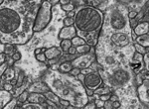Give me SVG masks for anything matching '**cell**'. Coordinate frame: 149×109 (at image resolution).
<instances>
[{
    "label": "cell",
    "instance_id": "cell-1",
    "mask_svg": "<svg viewBox=\"0 0 149 109\" xmlns=\"http://www.w3.org/2000/svg\"><path fill=\"white\" fill-rule=\"evenodd\" d=\"M33 24L17 9L0 7V41L3 44H26L33 36Z\"/></svg>",
    "mask_w": 149,
    "mask_h": 109
},
{
    "label": "cell",
    "instance_id": "cell-2",
    "mask_svg": "<svg viewBox=\"0 0 149 109\" xmlns=\"http://www.w3.org/2000/svg\"><path fill=\"white\" fill-rule=\"evenodd\" d=\"M44 81L60 98L67 99L76 108H84L89 102L84 83L70 74L51 69L45 74Z\"/></svg>",
    "mask_w": 149,
    "mask_h": 109
},
{
    "label": "cell",
    "instance_id": "cell-3",
    "mask_svg": "<svg viewBox=\"0 0 149 109\" xmlns=\"http://www.w3.org/2000/svg\"><path fill=\"white\" fill-rule=\"evenodd\" d=\"M74 26L77 35L86 39L87 37H100L104 23V13L93 6H81L74 16Z\"/></svg>",
    "mask_w": 149,
    "mask_h": 109
},
{
    "label": "cell",
    "instance_id": "cell-4",
    "mask_svg": "<svg viewBox=\"0 0 149 109\" xmlns=\"http://www.w3.org/2000/svg\"><path fill=\"white\" fill-rule=\"evenodd\" d=\"M128 12L123 8V10L119 6L109 8L104 16V23L107 24L106 28L102 27L100 33H105L111 29L113 32H126L131 34V28L129 26V19H128Z\"/></svg>",
    "mask_w": 149,
    "mask_h": 109
},
{
    "label": "cell",
    "instance_id": "cell-5",
    "mask_svg": "<svg viewBox=\"0 0 149 109\" xmlns=\"http://www.w3.org/2000/svg\"><path fill=\"white\" fill-rule=\"evenodd\" d=\"M106 74V81L108 82L109 86L117 90L126 87L130 81L133 80L135 74L128 65H119L117 67L111 69V72H107Z\"/></svg>",
    "mask_w": 149,
    "mask_h": 109
},
{
    "label": "cell",
    "instance_id": "cell-6",
    "mask_svg": "<svg viewBox=\"0 0 149 109\" xmlns=\"http://www.w3.org/2000/svg\"><path fill=\"white\" fill-rule=\"evenodd\" d=\"M52 21V3L48 1L43 2L39 7L33 24L34 33H41L50 25Z\"/></svg>",
    "mask_w": 149,
    "mask_h": 109
},
{
    "label": "cell",
    "instance_id": "cell-7",
    "mask_svg": "<svg viewBox=\"0 0 149 109\" xmlns=\"http://www.w3.org/2000/svg\"><path fill=\"white\" fill-rule=\"evenodd\" d=\"M131 34L126 32H114L109 36V43L116 48H124L131 44Z\"/></svg>",
    "mask_w": 149,
    "mask_h": 109
},
{
    "label": "cell",
    "instance_id": "cell-8",
    "mask_svg": "<svg viewBox=\"0 0 149 109\" xmlns=\"http://www.w3.org/2000/svg\"><path fill=\"white\" fill-rule=\"evenodd\" d=\"M82 83H84L86 88H89V89H93V90L98 89V87H100V86L104 84V79L100 76V74H98V70H93V72L86 74L84 80Z\"/></svg>",
    "mask_w": 149,
    "mask_h": 109
},
{
    "label": "cell",
    "instance_id": "cell-9",
    "mask_svg": "<svg viewBox=\"0 0 149 109\" xmlns=\"http://www.w3.org/2000/svg\"><path fill=\"white\" fill-rule=\"evenodd\" d=\"M140 104H144V108H149V79L144 80L143 83L136 88Z\"/></svg>",
    "mask_w": 149,
    "mask_h": 109
},
{
    "label": "cell",
    "instance_id": "cell-10",
    "mask_svg": "<svg viewBox=\"0 0 149 109\" xmlns=\"http://www.w3.org/2000/svg\"><path fill=\"white\" fill-rule=\"evenodd\" d=\"M76 36H77V29L74 25L73 26H64L58 33V40H72Z\"/></svg>",
    "mask_w": 149,
    "mask_h": 109
},
{
    "label": "cell",
    "instance_id": "cell-11",
    "mask_svg": "<svg viewBox=\"0 0 149 109\" xmlns=\"http://www.w3.org/2000/svg\"><path fill=\"white\" fill-rule=\"evenodd\" d=\"M29 92H37V93H43L49 91L50 87L48 86L47 83L45 81H36V82L32 83V84L29 85V87L27 88Z\"/></svg>",
    "mask_w": 149,
    "mask_h": 109
},
{
    "label": "cell",
    "instance_id": "cell-12",
    "mask_svg": "<svg viewBox=\"0 0 149 109\" xmlns=\"http://www.w3.org/2000/svg\"><path fill=\"white\" fill-rule=\"evenodd\" d=\"M63 54V52H62L61 49L57 47H51V48H48L45 52V56L47 58V60H51V59L54 58H59Z\"/></svg>",
    "mask_w": 149,
    "mask_h": 109
},
{
    "label": "cell",
    "instance_id": "cell-13",
    "mask_svg": "<svg viewBox=\"0 0 149 109\" xmlns=\"http://www.w3.org/2000/svg\"><path fill=\"white\" fill-rule=\"evenodd\" d=\"M137 36H142L149 33V23L148 22H139L138 25L132 30Z\"/></svg>",
    "mask_w": 149,
    "mask_h": 109
},
{
    "label": "cell",
    "instance_id": "cell-14",
    "mask_svg": "<svg viewBox=\"0 0 149 109\" xmlns=\"http://www.w3.org/2000/svg\"><path fill=\"white\" fill-rule=\"evenodd\" d=\"M82 1L84 6H93V7L100 8V10H104V7L107 3V0H82Z\"/></svg>",
    "mask_w": 149,
    "mask_h": 109
},
{
    "label": "cell",
    "instance_id": "cell-15",
    "mask_svg": "<svg viewBox=\"0 0 149 109\" xmlns=\"http://www.w3.org/2000/svg\"><path fill=\"white\" fill-rule=\"evenodd\" d=\"M12 99V95L10 91L5 89L0 90V108H4V106Z\"/></svg>",
    "mask_w": 149,
    "mask_h": 109
},
{
    "label": "cell",
    "instance_id": "cell-16",
    "mask_svg": "<svg viewBox=\"0 0 149 109\" xmlns=\"http://www.w3.org/2000/svg\"><path fill=\"white\" fill-rule=\"evenodd\" d=\"M73 67H74V65H73L72 61H67V62L60 63L58 72H62V74H69V72L72 70Z\"/></svg>",
    "mask_w": 149,
    "mask_h": 109
},
{
    "label": "cell",
    "instance_id": "cell-17",
    "mask_svg": "<svg viewBox=\"0 0 149 109\" xmlns=\"http://www.w3.org/2000/svg\"><path fill=\"white\" fill-rule=\"evenodd\" d=\"M44 95L46 96V98H47V99H49V100L55 102V103L57 104V106H58V108H62V105H61V103H60V97L56 93H55L54 91L49 90V91L45 92Z\"/></svg>",
    "mask_w": 149,
    "mask_h": 109
},
{
    "label": "cell",
    "instance_id": "cell-18",
    "mask_svg": "<svg viewBox=\"0 0 149 109\" xmlns=\"http://www.w3.org/2000/svg\"><path fill=\"white\" fill-rule=\"evenodd\" d=\"M72 46H73L72 40H70V39L61 40V42H60V49L62 50L63 53H68L69 49H70Z\"/></svg>",
    "mask_w": 149,
    "mask_h": 109
},
{
    "label": "cell",
    "instance_id": "cell-19",
    "mask_svg": "<svg viewBox=\"0 0 149 109\" xmlns=\"http://www.w3.org/2000/svg\"><path fill=\"white\" fill-rule=\"evenodd\" d=\"M17 51V48L14 44H11V43H5L4 44V50L3 52L8 56H12L15 52Z\"/></svg>",
    "mask_w": 149,
    "mask_h": 109
},
{
    "label": "cell",
    "instance_id": "cell-20",
    "mask_svg": "<svg viewBox=\"0 0 149 109\" xmlns=\"http://www.w3.org/2000/svg\"><path fill=\"white\" fill-rule=\"evenodd\" d=\"M111 86H107L106 84H104L102 86H100V87H98V89L95 90V94L97 95H102V94H107V93H111Z\"/></svg>",
    "mask_w": 149,
    "mask_h": 109
},
{
    "label": "cell",
    "instance_id": "cell-21",
    "mask_svg": "<svg viewBox=\"0 0 149 109\" xmlns=\"http://www.w3.org/2000/svg\"><path fill=\"white\" fill-rule=\"evenodd\" d=\"M23 109H43L44 106L41 105L39 103H36V102H29L26 101L22 106Z\"/></svg>",
    "mask_w": 149,
    "mask_h": 109
},
{
    "label": "cell",
    "instance_id": "cell-22",
    "mask_svg": "<svg viewBox=\"0 0 149 109\" xmlns=\"http://www.w3.org/2000/svg\"><path fill=\"white\" fill-rule=\"evenodd\" d=\"M91 45H89V44H84V45H81V46H78L77 47V53H79V54H88L91 52Z\"/></svg>",
    "mask_w": 149,
    "mask_h": 109
},
{
    "label": "cell",
    "instance_id": "cell-23",
    "mask_svg": "<svg viewBox=\"0 0 149 109\" xmlns=\"http://www.w3.org/2000/svg\"><path fill=\"white\" fill-rule=\"evenodd\" d=\"M72 44H73V46L78 47V46H81V45L86 44V41L82 39V37H80V36L77 35L76 37H74L72 39Z\"/></svg>",
    "mask_w": 149,
    "mask_h": 109
},
{
    "label": "cell",
    "instance_id": "cell-24",
    "mask_svg": "<svg viewBox=\"0 0 149 109\" xmlns=\"http://www.w3.org/2000/svg\"><path fill=\"white\" fill-rule=\"evenodd\" d=\"M28 96H29V91L26 89V90H24L22 93H20L19 95H18L16 98H17L18 101L22 102V103H25V102L27 101V99H28Z\"/></svg>",
    "mask_w": 149,
    "mask_h": 109
},
{
    "label": "cell",
    "instance_id": "cell-25",
    "mask_svg": "<svg viewBox=\"0 0 149 109\" xmlns=\"http://www.w3.org/2000/svg\"><path fill=\"white\" fill-rule=\"evenodd\" d=\"M133 46H134V49H135V51H136V52H138V53H140L142 54H146V49H145V47H144L143 45L139 44V43H137V42H135V41H134Z\"/></svg>",
    "mask_w": 149,
    "mask_h": 109
},
{
    "label": "cell",
    "instance_id": "cell-26",
    "mask_svg": "<svg viewBox=\"0 0 149 109\" xmlns=\"http://www.w3.org/2000/svg\"><path fill=\"white\" fill-rule=\"evenodd\" d=\"M74 23H75L74 17H68V16H66V17L64 18V20H63L64 26H73Z\"/></svg>",
    "mask_w": 149,
    "mask_h": 109
},
{
    "label": "cell",
    "instance_id": "cell-27",
    "mask_svg": "<svg viewBox=\"0 0 149 109\" xmlns=\"http://www.w3.org/2000/svg\"><path fill=\"white\" fill-rule=\"evenodd\" d=\"M139 74L141 76V78L144 79V80H147V79H149V70L146 69L145 67L142 69L140 72H138Z\"/></svg>",
    "mask_w": 149,
    "mask_h": 109
},
{
    "label": "cell",
    "instance_id": "cell-28",
    "mask_svg": "<svg viewBox=\"0 0 149 109\" xmlns=\"http://www.w3.org/2000/svg\"><path fill=\"white\" fill-rule=\"evenodd\" d=\"M16 103H17V98H16V97H12V99H11V100L9 101L5 106H4V108H5V109L14 108L15 105H16Z\"/></svg>",
    "mask_w": 149,
    "mask_h": 109
},
{
    "label": "cell",
    "instance_id": "cell-29",
    "mask_svg": "<svg viewBox=\"0 0 149 109\" xmlns=\"http://www.w3.org/2000/svg\"><path fill=\"white\" fill-rule=\"evenodd\" d=\"M61 9H63L64 11H66V12H69V11H72V10H75V6L74 4L71 2V3L69 4H66V5H61Z\"/></svg>",
    "mask_w": 149,
    "mask_h": 109
},
{
    "label": "cell",
    "instance_id": "cell-30",
    "mask_svg": "<svg viewBox=\"0 0 149 109\" xmlns=\"http://www.w3.org/2000/svg\"><path fill=\"white\" fill-rule=\"evenodd\" d=\"M35 59L39 63H46L47 62V58H46V56H45V53H41V54H36Z\"/></svg>",
    "mask_w": 149,
    "mask_h": 109
},
{
    "label": "cell",
    "instance_id": "cell-31",
    "mask_svg": "<svg viewBox=\"0 0 149 109\" xmlns=\"http://www.w3.org/2000/svg\"><path fill=\"white\" fill-rule=\"evenodd\" d=\"M144 10V15H143V18L140 20V22H148L149 23V6L147 8L143 9Z\"/></svg>",
    "mask_w": 149,
    "mask_h": 109
},
{
    "label": "cell",
    "instance_id": "cell-32",
    "mask_svg": "<svg viewBox=\"0 0 149 109\" xmlns=\"http://www.w3.org/2000/svg\"><path fill=\"white\" fill-rule=\"evenodd\" d=\"M12 58H13V60H14L15 62H19V61L22 59V53L17 50V51H16L15 53L12 54Z\"/></svg>",
    "mask_w": 149,
    "mask_h": 109
},
{
    "label": "cell",
    "instance_id": "cell-33",
    "mask_svg": "<svg viewBox=\"0 0 149 109\" xmlns=\"http://www.w3.org/2000/svg\"><path fill=\"white\" fill-rule=\"evenodd\" d=\"M81 69H80V67H74L72 69V70H71L70 72H69V74H71V76H75V78H77V76L78 74H80V72H81Z\"/></svg>",
    "mask_w": 149,
    "mask_h": 109
},
{
    "label": "cell",
    "instance_id": "cell-34",
    "mask_svg": "<svg viewBox=\"0 0 149 109\" xmlns=\"http://www.w3.org/2000/svg\"><path fill=\"white\" fill-rule=\"evenodd\" d=\"M143 62H144V67L149 70V53L143 54Z\"/></svg>",
    "mask_w": 149,
    "mask_h": 109
},
{
    "label": "cell",
    "instance_id": "cell-35",
    "mask_svg": "<svg viewBox=\"0 0 149 109\" xmlns=\"http://www.w3.org/2000/svg\"><path fill=\"white\" fill-rule=\"evenodd\" d=\"M138 23H139V21L136 19V18H133V19H129V26H130V28H131V30H133L135 27L138 25Z\"/></svg>",
    "mask_w": 149,
    "mask_h": 109
},
{
    "label": "cell",
    "instance_id": "cell-36",
    "mask_svg": "<svg viewBox=\"0 0 149 109\" xmlns=\"http://www.w3.org/2000/svg\"><path fill=\"white\" fill-rule=\"evenodd\" d=\"M84 109H97V104H95V101H91V102H88V103L86 104V105L84 106Z\"/></svg>",
    "mask_w": 149,
    "mask_h": 109
},
{
    "label": "cell",
    "instance_id": "cell-37",
    "mask_svg": "<svg viewBox=\"0 0 149 109\" xmlns=\"http://www.w3.org/2000/svg\"><path fill=\"white\" fill-rule=\"evenodd\" d=\"M9 67L8 65V63H1V65H0V78H1L2 76V74H4V72H5V70L7 69V67Z\"/></svg>",
    "mask_w": 149,
    "mask_h": 109
},
{
    "label": "cell",
    "instance_id": "cell-38",
    "mask_svg": "<svg viewBox=\"0 0 149 109\" xmlns=\"http://www.w3.org/2000/svg\"><path fill=\"white\" fill-rule=\"evenodd\" d=\"M95 104H97V109H104V101H102V99L100 98H97L95 100Z\"/></svg>",
    "mask_w": 149,
    "mask_h": 109
},
{
    "label": "cell",
    "instance_id": "cell-39",
    "mask_svg": "<svg viewBox=\"0 0 149 109\" xmlns=\"http://www.w3.org/2000/svg\"><path fill=\"white\" fill-rule=\"evenodd\" d=\"M13 87H14V86L11 84L10 82H8V81H5V82L3 83V89L7 90V91H11V90L13 89Z\"/></svg>",
    "mask_w": 149,
    "mask_h": 109
},
{
    "label": "cell",
    "instance_id": "cell-40",
    "mask_svg": "<svg viewBox=\"0 0 149 109\" xmlns=\"http://www.w3.org/2000/svg\"><path fill=\"white\" fill-rule=\"evenodd\" d=\"M121 107V102L120 100H114L112 101V109H118Z\"/></svg>",
    "mask_w": 149,
    "mask_h": 109
},
{
    "label": "cell",
    "instance_id": "cell-41",
    "mask_svg": "<svg viewBox=\"0 0 149 109\" xmlns=\"http://www.w3.org/2000/svg\"><path fill=\"white\" fill-rule=\"evenodd\" d=\"M112 92H111V93H107V94H102V95H100L98 96V98L102 99V101H106L108 100V99H111V95Z\"/></svg>",
    "mask_w": 149,
    "mask_h": 109
},
{
    "label": "cell",
    "instance_id": "cell-42",
    "mask_svg": "<svg viewBox=\"0 0 149 109\" xmlns=\"http://www.w3.org/2000/svg\"><path fill=\"white\" fill-rule=\"evenodd\" d=\"M128 19H133V18L136 17V15H137V11H135V10H130V11H128Z\"/></svg>",
    "mask_w": 149,
    "mask_h": 109
},
{
    "label": "cell",
    "instance_id": "cell-43",
    "mask_svg": "<svg viewBox=\"0 0 149 109\" xmlns=\"http://www.w3.org/2000/svg\"><path fill=\"white\" fill-rule=\"evenodd\" d=\"M5 62H6V54L4 52H2V53H0V65Z\"/></svg>",
    "mask_w": 149,
    "mask_h": 109
},
{
    "label": "cell",
    "instance_id": "cell-44",
    "mask_svg": "<svg viewBox=\"0 0 149 109\" xmlns=\"http://www.w3.org/2000/svg\"><path fill=\"white\" fill-rule=\"evenodd\" d=\"M68 53H69V54H77V47L72 46V47L70 48V49H69Z\"/></svg>",
    "mask_w": 149,
    "mask_h": 109
},
{
    "label": "cell",
    "instance_id": "cell-45",
    "mask_svg": "<svg viewBox=\"0 0 149 109\" xmlns=\"http://www.w3.org/2000/svg\"><path fill=\"white\" fill-rule=\"evenodd\" d=\"M84 76H86V74H82V72H80V74L77 76V78L79 79L80 81H82V82H84Z\"/></svg>",
    "mask_w": 149,
    "mask_h": 109
},
{
    "label": "cell",
    "instance_id": "cell-46",
    "mask_svg": "<svg viewBox=\"0 0 149 109\" xmlns=\"http://www.w3.org/2000/svg\"><path fill=\"white\" fill-rule=\"evenodd\" d=\"M86 93L88 96H93V95L95 94V90L89 89V88H86Z\"/></svg>",
    "mask_w": 149,
    "mask_h": 109
},
{
    "label": "cell",
    "instance_id": "cell-47",
    "mask_svg": "<svg viewBox=\"0 0 149 109\" xmlns=\"http://www.w3.org/2000/svg\"><path fill=\"white\" fill-rule=\"evenodd\" d=\"M41 53H43L42 52V48H36L35 50H34V54H41Z\"/></svg>",
    "mask_w": 149,
    "mask_h": 109
},
{
    "label": "cell",
    "instance_id": "cell-48",
    "mask_svg": "<svg viewBox=\"0 0 149 109\" xmlns=\"http://www.w3.org/2000/svg\"><path fill=\"white\" fill-rule=\"evenodd\" d=\"M59 2L61 5H66V4L71 3V0H59Z\"/></svg>",
    "mask_w": 149,
    "mask_h": 109
},
{
    "label": "cell",
    "instance_id": "cell-49",
    "mask_svg": "<svg viewBox=\"0 0 149 109\" xmlns=\"http://www.w3.org/2000/svg\"><path fill=\"white\" fill-rule=\"evenodd\" d=\"M75 13H76L75 10L69 11V12H67V16H68V17H74V16H75Z\"/></svg>",
    "mask_w": 149,
    "mask_h": 109
},
{
    "label": "cell",
    "instance_id": "cell-50",
    "mask_svg": "<svg viewBox=\"0 0 149 109\" xmlns=\"http://www.w3.org/2000/svg\"><path fill=\"white\" fill-rule=\"evenodd\" d=\"M149 6V0H147V1L145 2V4H144V6H143V8L142 9H145V8H147Z\"/></svg>",
    "mask_w": 149,
    "mask_h": 109
},
{
    "label": "cell",
    "instance_id": "cell-51",
    "mask_svg": "<svg viewBox=\"0 0 149 109\" xmlns=\"http://www.w3.org/2000/svg\"><path fill=\"white\" fill-rule=\"evenodd\" d=\"M145 49H146V53H149V46H145Z\"/></svg>",
    "mask_w": 149,
    "mask_h": 109
},
{
    "label": "cell",
    "instance_id": "cell-52",
    "mask_svg": "<svg viewBox=\"0 0 149 109\" xmlns=\"http://www.w3.org/2000/svg\"><path fill=\"white\" fill-rule=\"evenodd\" d=\"M2 3H3V0H0V5H1Z\"/></svg>",
    "mask_w": 149,
    "mask_h": 109
},
{
    "label": "cell",
    "instance_id": "cell-53",
    "mask_svg": "<svg viewBox=\"0 0 149 109\" xmlns=\"http://www.w3.org/2000/svg\"><path fill=\"white\" fill-rule=\"evenodd\" d=\"M43 2H45V1H49V0H42Z\"/></svg>",
    "mask_w": 149,
    "mask_h": 109
},
{
    "label": "cell",
    "instance_id": "cell-54",
    "mask_svg": "<svg viewBox=\"0 0 149 109\" xmlns=\"http://www.w3.org/2000/svg\"><path fill=\"white\" fill-rule=\"evenodd\" d=\"M0 109H1V108H0Z\"/></svg>",
    "mask_w": 149,
    "mask_h": 109
},
{
    "label": "cell",
    "instance_id": "cell-55",
    "mask_svg": "<svg viewBox=\"0 0 149 109\" xmlns=\"http://www.w3.org/2000/svg\"><path fill=\"white\" fill-rule=\"evenodd\" d=\"M148 34H149V33H148Z\"/></svg>",
    "mask_w": 149,
    "mask_h": 109
}]
</instances>
